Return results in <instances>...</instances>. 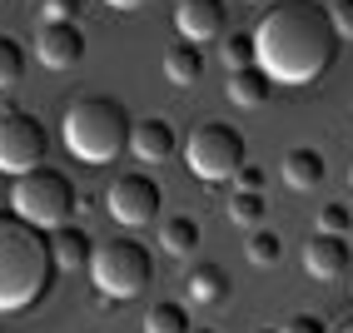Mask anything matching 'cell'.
Segmentation results:
<instances>
[{"mask_svg":"<svg viewBox=\"0 0 353 333\" xmlns=\"http://www.w3.org/2000/svg\"><path fill=\"white\" fill-rule=\"evenodd\" d=\"M254 50H259V70H264L274 85L309 90L339 60L334 15H328L323 0H274V6L259 15Z\"/></svg>","mask_w":353,"mask_h":333,"instance_id":"cell-1","label":"cell"},{"mask_svg":"<svg viewBox=\"0 0 353 333\" xmlns=\"http://www.w3.org/2000/svg\"><path fill=\"white\" fill-rule=\"evenodd\" d=\"M55 254L50 234L20 214H0V314H26L50 294Z\"/></svg>","mask_w":353,"mask_h":333,"instance_id":"cell-2","label":"cell"},{"mask_svg":"<svg viewBox=\"0 0 353 333\" xmlns=\"http://www.w3.org/2000/svg\"><path fill=\"white\" fill-rule=\"evenodd\" d=\"M130 134H134V120L114 94H80L60 120L65 150L85 164H114L130 150Z\"/></svg>","mask_w":353,"mask_h":333,"instance_id":"cell-3","label":"cell"},{"mask_svg":"<svg viewBox=\"0 0 353 333\" xmlns=\"http://www.w3.org/2000/svg\"><path fill=\"white\" fill-rule=\"evenodd\" d=\"M80 204V189L70 174L50 170V164H40V170L30 174H20L10 184V214H20L26 224L45 229V234H55L60 224H70V214H75Z\"/></svg>","mask_w":353,"mask_h":333,"instance_id":"cell-4","label":"cell"},{"mask_svg":"<svg viewBox=\"0 0 353 333\" xmlns=\"http://www.w3.org/2000/svg\"><path fill=\"white\" fill-rule=\"evenodd\" d=\"M90 283H95V294H110L125 303L154 283V254L130 234L105 239V244H95V259H90Z\"/></svg>","mask_w":353,"mask_h":333,"instance_id":"cell-5","label":"cell"},{"mask_svg":"<svg viewBox=\"0 0 353 333\" xmlns=\"http://www.w3.org/2000/svg\"><path fill=\"white\" fill-rule=\"evenodd\" d=\"M244 134L234 130L229 120H204L194 125V134L184 139V164L194 170V179L204 184H224L244 170Z\"/></svg>","mask_w":353,"mask_h":333,"instance_id":"cell-6","label":"cell"},{"mask_svg":"<svg viewBox=\"0 0 353 333\" xmlns=\"http://www.w3.org/2000/svg\"><path fill=\"white\" fill-rule=\"evenodd\" d=\"M45 150H50V134L35 120L30 110H0V174H30L45 164Z\"/></svg>","mask_w":353,"mask_h":333,"instance_id":"cell-7","label":"cell"},{"mask_svg":"<svg viewBox=\"0 0 353 333\" xmlns=\"http://www.w3.org/2000/svg\"><path fill=\"white\" fill-rule=\"evenodd\" d=\"M105 209H110V219L114 224H125V229H145L159 219V209H164V189L154 174H120L110 184V194H105Z\"/></svg>","mask_w":353,"mask_h":333,"instance_id":"cell-8","label":"cell"},{"mask_svg":"<svg viewBox=\"0 0 353 333\" xmlns=\"http://www.w3.org/2000/svg\"><path fill=\"white\" fill-rule=\"evenodd\" d=\"M174 30H179V40H194V45L219 40V35H229V6L224 0H179Z\"/></svg>","mask_w":353,"mask_h":333,"instance_id":"cell-9","label":"cell"},{"mask_svg":"<svg viewBox=\"0 0 353 333\" xmlns=\"http://www.w3.org/2000/svg\"><path fill=\"white\" fill-rule=\"evenodd\" d=\"M303 269L314 279H343L353 269V244L348 234H309V244H303Z\"/></svg>","mask_w":353,"mask_h":333,"instance_id":"cell-10","label":"cell"},{"mask_svg":"<svg viewBox=\"0 0 353 333\" xmlns=\"http://www.w3.org/2000/svg\"><path fill=\"white\" fill-rule=\"evenodd\" d=\"M35 55L45 70H75L85 60V30L80 26H40Z\"/></svg>","mask_w":353,"mask_h":333,"instance_id":"cell-11","label":"cell"},{"mask_svg":"<svg viewBox=\"0 0 353 333\" xmlns=\"http://www.w3.org/2000/svg\"><path fill=\"white\" fill-rule=\"evenodd\" d=\"M174 150H179V130L164 114H145L130 134V154L139 164H164V159H174Z\"/></svg>","mask_w":353,"mask_h":333,"instance_id":"cell-12","label":"cell"},{"mask_svg":"<svg viewBox=\"0 0 353 333\" xmlns=\"http://www.w3.org/2000/svg\"><path fill=\"white\" fill-rule=\"evenodd\" d=\"M279 174H284V184L294 189V194H309V189L323 184L328 164H323V154H319L314 145H294V150L284 154V164H279Z\"/></svg>","mask_w":353,"mask_h":333,"instance_id":"cell-13","label":"cell"},{"mask_svg":"<svg viewBox=\"0 0 353 333\" xmlns=\"http://www.w3.org/2000/svg\"><path fill=\"white\" fill-rule=\"evenodd\" d=\"M50 254H55V269L60 274H75V269H90V259H95V239H90L80 224H60L50 234Z\"/></svg>","mask_w":353,"mask_h":333,"instance_id":"cell-14","label":"cell"},{"mask_svg":"<svg viewBox=\"0 0 353 333\" xmlns=\"http://www.w3.org/2000/svg\"><path fill=\"white\" fill-rule=\"evenodd\" d=\"M184 299L199 303V308H214L229 299V274L219 264H190V274H184Z\"/></svg>","mask_w":353,"mask_h":333,"instance_id":"cell-15","label":"cell"},{"mask_svg":"<svg viewBox=\"0 0 353 333\" xmlns=\"http://www.w3.org/2000/svg\"><path fill=\"white\" fill-rule=\"evenodd\" d=\"M224 94H229V100L239 105V110H259V105H264L269 94H274V80H269L259 65H244V70H229Z\"/></svg>","mask_w":353,"mask_h":333,"instance_id":"cell-16","label":"cell"},{"mask_svg":"<svg viewBox=\"0 0 353 333\" xmlns=\"http://www.w3.org/2000/svg\"><path fill=\"white\" fill-rule=\"evenodd\" d=\"M159 70H164V80H170V85H199V75H204V55H199L194 40H174L170 50L159 55Z\"/></svg>","mask_w":353,"mask_h":333,"instance_id":"cell-17","label":"cell"},{"mask_svg":"<svg viewBox=\"0 0 353 333\" xmlns=\"http://www.w3.org/2000/svg\"><path fill=\"white\" fill-rule=\"evenodd\" d=\"M159 249L174 254V259H190L199 249V219L194 214H170V219L159 224Z\"/></svg>","mask_w":353,"mask_h":333,"instance_id":"cell-18","label":"cell"},{"mask_svg":"<svg viewBox=\"0 0 353 333\" xmlns=\"http://www.w3.org/2000/svg\"><path fill=\"white\" fill-rule=\"evenodd\" d=\"M190 308H184L179 299H159L145 308V333H190Z\"/></svg>","mask_w":353,"mask_h":333,"instance_id":"cell-19","label":"cell"},{"mask_svg":"<svg viewBox=\"0 0 353 333\" xmlns=\"http://www.w3.org/2000/svg\"><path fill=\"white\" fill-rule=\"evenodd\" d=\"M264 214H269V204L259 189H234L229 194V219L239 229H264Z\"/></svg>","mask_w":353,"mask_h":333,"instance_id":"cell-20","label":"cell"},{"mask_svg":"<svg viewBox=\"0 0 353 333\" xmlns=\"http://www.w3.org/2000/svg\"><path fill=\"white\" fill-rule=\"evenodd\" d=\"M244 259L254 269H274L279 259H284V239H279L274 229H249V244H244Z\"/></svg>","mask_w":353,"mask_h":333,"instance_id":"cell-21","label":"cell"},{"mask_svg":"<svg viewBox=\"0 0 353 333\" xmlns=\"http://www.w3.org/2000/svg\"><path fill=\"white\" fill-rule=\"evenodd\" d=\"M26 45H20L15 35H0V90H15L20 80H26Z\"/></svg>","mask_w":353,"mask_h":333,"instance_id":"cell-22","label":"cell"},{"mask_svg":"<svg viewBox=\"0 0 353 333\" xmlns=\"http://www.w3.org/2000/svg\"><path fill=\"white\" fill-rule=\"evenodd\" d=\"M224 65H229V70H244V65H259V50H254V30H239V35H224Z\"/></svg>","mask_w":353,"mask_h":333,"instance_id":"cell-23","label":"cell"},{"mask_svg":"<svg viewBox=\"0 0 353 333\" xmlns=\"http://www.w3.org/2000/svg\"><path fill=\"white\" fill-rule=\"evenodd\" d=\"M35 15H40V26H75L80 0H35Z\"/></svg>","mask_w":353,"mask_h":333,"instance_id":"cell-24","label":"cell"},{"mask_svg":"<svg viewBox=\"0 0 353 333\" xmlns=\"http://www.w3.org/2000/svg\"><path fill=\"white\" fill-rule=\"evenodd\" d=\"M348 229H353V209L348 204L334 199V204L319 209V234H348Z\"/></svg>","mask_w":353,"mask_h":333,"instance_id":"cell-25","label":"cell"},{"mask_svg":"<svg viewBox=\"0 0 353 333\" xmlns=\"http://www.w3.org/2000/svg\"><path fill=\"white\" fill-rule=\"evenodd\" d=\"M328 15H334L339 40H353V0H334V6H328Z\"/></svg>","mask_w":353,"mask_h":333,"instance_id":"cell-26","label":"cell"},{"mask_svg":"<svg viewBox=\"0 0 353 333\" xmlns=\"http://www.w3.org/2000/svg\"><path fill=\"white\" fill-rule=\"evenodd\" d=\"M279 333H334V328H328L319 314H294L284 328H279Z\"/></svg>","mask_w":353,"mask_h":333,"instance_id":"cell-27","label":"cell"},{"mask_svg":"<svg viewBox=\"0 0 353 333\" xmlns=\"http://www.w3.org/2000/svg\"><path fill=\"white\" fill-rule=\"evenodd\" d=\"M234 184H239V189H259V194H264V170H259V164H244V170L234 174Z\"/></svg>","mask_w":353,"mask_h":333,"instance_id":"cell-28","label":"cell"},{"mask_svg":"<svg viewBox=\"0 0 353 333\" xmlns=\"http://www.w3.org/2000/svg\"><path fill=\"white\" fill-rule=\"evenodd\" d=\"M114 303H120V299H110V294H95V314H114Z\"/></svg>","mask_w":353,"mask_h":333,"instance_id":"cell-29","label":"cell"},{"mask_svg":"<svg viewBox=\"0 0 353 333\" xmlns=\"http://www.w3.org/2000/svg\"><path fill=\"white\" fill-rule=\"evenodd\" d=\"M105 6H110V10H139L145 0H105Z\"/></svg>","mask_w":353,"mask_h":333,"instance_id":"cell-30","label":"cell"},{"mask_svg":"<svg viewBox=\"0 0 353 333\" xmlns=\"http://www.w3.org/2000/svg\"><path fill=\"white\" fill-rule=\"evenodd\" d=\"M334 333H353V319H343V323H339V328H334Z\"/></svg>","mask_w":353,"mask_h":333,"instance_id":"cell-31","label":"cell"},{"mask_svg":"<svg viewBox=\"0 0 353 333\" xmlns=\"http://www.w3.org/2000/svg\"><path fill=\"white\" fill-rule=\"evenodd\" d=\"M190 333H219V328H190Z\"/></svg>","mask_w":353,"mask_h":333,"instance_id":"cell-32","label":"cell"},{"mask_svg":"<svg viewBox=\"0 0 353 333\" xmlns=\"http://www.w3.org/2000/svg\"><path fill=\"white\" fill-rule=\"evenodd\" d=\"M254 333H279V328H254Z\"/></svg>","mask_w":353,"mask_h":333,"instance_id":"cell-33","label":"cell"},{"mask_svg":"<svg viewBox=\"0 0 353 333\" xmlns=\"http://www.w3.org/2000/svg\"><path fill=\"white\" fill-rule=\"evenodd\" d=\"M348 184H353V164H348Z\"/></svg>","mask_w":353,"mask_h":333,"instance_id":"cell-34","label":"cell"},{"mask_svg":"<svg viewBox=\"0 0 353 333\" xmlns=\"http://www.w3.org/2000/svg\"><path fill=\"white\" fill-rule=\"evenodd\" d=\"M254 6H259V0H254Z\"/></svg>","mask_w":353,"mask_h":333,"instance_id":"cell-35","label":"cell"},{"mask_svg":"<svg viewBox=\"0 0 353 333\" xmlns=\"http://www.w3.org/2000/svg\"><path fill=\"white\" fill-rule=\"evenodd\" d=\"M174 6H179V0H174Z\"/></svg>","mask_w":353,"mask_h":333,"instance_id":"cell-36","label":"cell"}]
</instances>
